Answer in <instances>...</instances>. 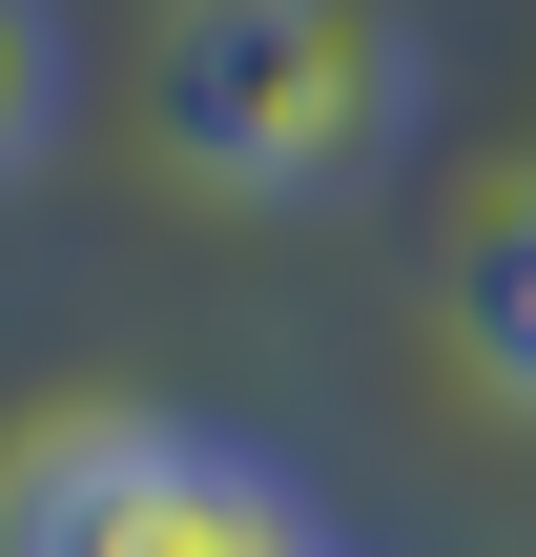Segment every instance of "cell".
Segmentation results:
<instances>
[{"label":"cell","mask_w":536,"mask_h":557,"mask_svg":"<svg viewBox=\"0 0 536 557\" xmlns=\"http://www.w3.org/2000/svg\"><path fill=\"white\" fill-rule=\"evenodd\" d=\"M434 103V41L392 0H165L145 145L227 207H351Z\"/></svg>","instance_id":"cell-1"},{"label":"cell","mask_w":536,"mask_h":557,"mask_svg":"<svg viewBox=\"0 0 536 557\" xmlns=\"http://www.w3.org/2000/svg\"><path fill=\"white\" fill-rule=\"evenodd\" d=\"M0 557H331V517L207 413H41L0 455Z\"/></svg>","instance_id":"cell-2"},{"label":"cell","mask_w":536,"mask_h":557,"mask_svg":"<svg viewBox=\"0 0 536 557\" xmlns=\"http://www.w3.org/2000/svg\"><path fill=\"white\" fill-rule=\"evenodd\" d=\"M454 351H475V372L536 413V165L475 207V248H454Z\"/></svg>","instance_id":"cell-3"},{"label":"cell","mask_w":536,"mask_h":557,"mask_svg":"<svg viewBox=\"0 0 536 557\" xmlns=\"http://www.w3.org/2000/svg\"><path fill=\"white\" fill-rule=\"evenodd\" d=\"M62 145V0H0V186Z\"/></svg>","instance_id":"cell-4"}]
</instances>
